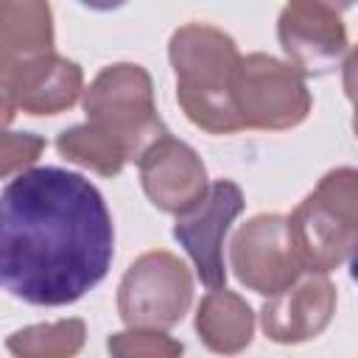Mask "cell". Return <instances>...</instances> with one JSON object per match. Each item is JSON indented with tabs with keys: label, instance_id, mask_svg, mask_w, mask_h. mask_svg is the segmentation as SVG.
Instances as JSON below:
<instances>
[{
	"label": "cell",
	"instance_id": "obj_1",
	"mask_svg": "<svg viewBox=\"0 0 358 358\" xmlns=\"http://www.w3.org/2000/svg\"><path fill=\"white\" fill-rule=\"evenodd\" d=\"M115 232L98 187L62 168L22 171L0 199V280L31 305H67L98 285Z\"/></svg>",
	"mask_w": 358,
	"mask_h": 358
},
{
	"label": "cell",
	"instance_id": "obj_2",
	"mask_svg": "<svg viewBox=\"0 0 358 358\" xmlns=\"http://www.w3.org/2000/svg\"><path fill=\"white\" fill-rule=\"evenodd\" d=\"M238 62L235 42L213 25L190 22L171 36L176 98L185 115L210 134H232L243 129L232 103Z\"/></svg>",
	"mask_w": 358,
	"mask_h": 358
},
{
	"label": "cell",
	"instance_id": "obj_3",
	"mask_svg": "<svg viewBox=\"0 0 358 358\" xmlns=\"http://www.w3.org/2000/svg\"><path fill=\"white\" fill-rule=\"evenodd\" d=\"M291 249L310 274H327L358 249V168H336L319 179L288 215Z\"/></svg>",
	"mask_w": 358,
	"mask_h": 358
},
{
	"label": "cell",
	"instance_id": "obj_4",
	"mask_svg": "<svg viewBox=\"0 0 358 358\" xmlns=\"http://www.w3.org/2000/svg\"><path fill=\"white\" fill-rule=\"evenodd\" d=\"M87 123L123 145L129 159H140L148 145L168 131L157 117L151 76L140 64L103 67L84 95Z\"/></svg>",
	"mask_w": 358,
	"mask_h": 358
},
{
	"label": "cell",
	"instance_id": "obj_5",
	"mask_svg": "<svg viewBox=\"0 0 358 358\" xmlns=\"http://www.w3.org/2000/svg\"><path fill=\"white\" fill-rule=\"evenodd\" d=\"M232 103L243 129H291L310 112L302 73L266 53L241 56L232 78Z\"/></svg>",
	"mask_w": 358,
	"mask_h": 358
},
{
	"label": "cell",
	"instance_id": "obj_6",
	"mask_svg": "<svg viewBox=\"0 0 358 358\" xmlns=\"http://www.w3.org/2000/svg\"><path fill=\"white\" fill-rule=\"evenodd\" d=\"M193 299V280L187 266L171 252L140 255L120 280L117 310L129 327L165 330L182 322Z\"/></svg>",
	"mask_w": 358,
	"mask_h": 358
},
{
	"label": "cell",
	"instance_id": "obj_7",
	"mask_svg": "<svg viewBox=\"0 0 358 358\" xmlns=\"http://www.w3.org/2000/svg\"><path fill=\"white\" fill-rule=\"evenodd\" d=\"M229 260L238 280L266 296H277L302 277L288 238V218L274 213L257 215L235 232Z\"/></svg>",
	"mask_w": 358,
	"mask_h": 358
},
{
	"label": "cell",
	"instance_id": "obj_8",
	"mask_svg": "<svg viewBox=\"0 0 358 358\" xmlns=\"http://www.w3.org/2000/svg\"><path fill=\"white\" fill-rule=\"evenodd\" d=\"M241 210H243V190L229 179H218L210 185L207 196L193 210L176 215L173 238L185 246V252L196 263L199 280L207 288H224L227 280L224 238Z\"/></svg>",
	"mask_w": 358,
	"mask_h": 358
},
{
	"label": "cell",
	"instance_id": "obj_9",
	"mask_svg": "<svg viewBox=\"0 0 358 358\" xmlns=\"http://www.w3.org/2000/svg\"><path fill=\"white\" fill-rule=\"evenodd\" d=\"M81 67L62 56L42 53L3 64V112L6 123L14 109L28 115H56L76 103L81 92Z\"/></svg>",
	"mask_w": 358,
	"mask_h": 358
},
{
	"label": "cell",
	"instance_id": "obj_10",
	"mask_svg": "<svg viewBox=\"0 0 358 358\" xmlns=\"http://www.w3.org/2000/svg\"><path fill=\"white\" fill-rule=\"evenodd\" d=\"M280 45L302 76H319L336 67L347 50V31L338 8L327 3H288L280 14Z\"/></svg>",
	"mask_w": 358,
	"mask_h": 358
},
{
	"label": "cell",
	"instance_id": "obj_11",
	"mask_svg": "<svg viewBox=\"0 0 358 358\" xmlns=\"http://www.w3.org/2000/svg\"><path fill=\"white\" fill-rule=\"evenodd\" d=\"M137 165L148 199L165 213L185 215L210 190L199 154L190 145L173 140L171 134L148 145Z\"/></svg>",
	"mask_w": 358,
	"mask_h": 358
},
{
	"label": "cell",
	"instance_id": "obj_12",
	"mask_svg": "<svg viewBox=\"0 0 358 358\" xmlns=\"http://www.w3.org/2000/svg\"><path fill=\"white\" fill-rule=\"evenodd\" d=\"M336 310V288L324 274H305L277 296H271L260 322L271 341L299 344L319 336Z\"/></svg>",
	"mask_w": 358,
	"mask_h": 358
},
{
	"label": "cell",
	"instance_id": "obj_13",
	"mask_svg": "<svg viewBox=\"0 0 358 358\" xmlns=\"http://www.w3.org/2000/svg\"><path fill=\"white\" fill-rule=\"evenodd\" d=\"M196 330L207 350L218 355H238L252 341L255 316L235 291L213 288L199 305Z\"/></svg>",
	"mask_w": 358,
	"mask_h": 358
},
{
	"label": "cell",
	"instance_id": "obj_14",
	"mask_svg": "<svg viewBox=\"0 0 358 358\" xmlns=\"http://www.w3.org/2000/svg\"><path fill=\"white\" fill-rule=\"evenodd\" d=\"M3 64L50 53L53 28L45 3H3Z\"/></svg>",
	"mask_w": 358,
	"mask_h": 358
},
{
	"label": "cell",
	"instance_id": "obj_15",
	"mask_svg": "<svg viewBox=\"0 0 358 358\" xmlns=\"http://www.w3.org/2000/svg\"><path fill=\"white\" fill-rule=\"evenodd\" d=\"M56 148L64 159L78 162L84 168L98 171L101 176H115L120 173V168L126 165L129 154L123 151L120 143H115L112 137L101 134L98 129H92L90 123L84 126H73L67 131H62L56 137Z\"/></svg>",
	"mask_w": 358,
	"mask_h": 358
},
{
	"label": "cell",
	"instance_id": "obj_16",
	"mask_svg": "<svg viewBox=\"0 0 358 358\" xmlns=\"http://www.w3.org/2000/svg\"><path fill=\"white\" fill-rule=\"evenodd\" d=\"M6 347L17 358H70L84 347V322L62 319L53 324H34L8 336Z\"/></svg>",
	"mask_w": 358,
	"mask_h": 358
},
{
	"label": "cell",
	"instance_id": "obj_17",
	"mask_svg": "<svg viewBox=\"0 0 358 358\" xmlns=\"http://www.w3.org/2000/svg\"><path fill=\"white\" fill-rule=\"evenodd\" d=\"M106 347L112 358H182V341L143 327L109 336Z\"/></svg>",
	"mask_w": 358,
	"mask_h": 358
},
{
	"label": "cell",
	"instance_id": "obj_18",
	"mask_svg": "<svg viewBox=\"0 0 358 358\" xmlns=\"http://www.w3.org/2000/svg\"><path fill=\"white\" fill-rule=\"evenodd\" d=\"M45 148V140L42 137H34V134H17V131H6L3 134V176H11L17 168H25L31 165L39 151Z\"/></svg>",
	"mask_w": 358,
	"mask_h": 358
},
{
	"label": "cell",
	"instance_id": "obj_19",
	"mask_svg": "<svg viewBox=\"0 0 358 358\" xmlns=\"http://www.w3.org/2000/svg\"><path fill=\"white\" fill-rule=\"evenodd\" d=\"M344 92L355 103V112H358V48L344 62Z\"/></svg>",
	"mask_w": 358,
	"mask_h": 358
},
{
	"label": "cell",
	"instance_id": "obj_20",
	"mask_svg": "<svg viewBox=\"0 0 358 358\" xmlns=\"http://www.w3.org/2000/svg\"><path fill=\"white\" fill-rule=\"evenodd\" d=\"M350 274H352V280L358 282V249H355L352 257H350Z\"/></svg>",
	"mask_w": 358,
	"mask_h": 358
}]
</instances>
